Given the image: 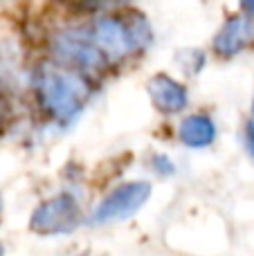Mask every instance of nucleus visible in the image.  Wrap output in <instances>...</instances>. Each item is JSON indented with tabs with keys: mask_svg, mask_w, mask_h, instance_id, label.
Segmentation results:
<instances>
[{
	"mask_svg": "<svg viewBox=\"0 0 254 256\" xmlns=\"http://www.w3.org/2000/svg\"><path fill=\"white\" fill-rule=\"evenodd\" d=\"M32 88L40 110L63 126L72 124L92 97V84L88 74L54 61H45L36 68Z\"/></svg>",
	"mask_w": 254,
	"mask_h": 256,
	"instance_id": "f257e3e1",
	"label": "nucleus"
},
{
	"mask_svg": "<svg viewBox=\"0 0 254 256\" xmlns=\"http://www.w3.org/2000/svg\"><path fill=\"white\" fill-rule=\"evenodd\" d=\"M86 30H88L92 43L97 45V50L108 61V66L122 63L133 54H140L153 40L151 25H148L146 16L140 12L99 14V16L90 18Z\"/></svg>",
	"mask_w": 254,
	"mask_h": 256,
	"instance_id": "f03ea898",
	"label": "nucleus"
},
{
	"mask_svg": "<svg viewBox=\"0 0 254 256\" xmlns=\"http://www.w3.org/2000/svg\"><path fill=\"white\" fill-rule=\"evenodd\" d=\"M50 50H52L54 63L66 66L70 70H79L88 76L97 74V72L108 68V61L97 50V45L92 43L86 25L84 27H63V30L54 32L52 40H50Z\"/></svg>",
	"mask_w": 254,
	"mask_h": 256,
	"instance_id": "7ed1b4c3",
	"label": "nucleus"
},
{
	"mask_svg": "<svg viewBox=\"0 0 254 256\" xmlns=\"http://www.w3.org/2000/svg\"><path fill=\"white\" fill-rule=\"evenodd\" d=\"M81 222V204L72 194H56L40 202L30 218L32 232L40 236L70 234Z\"/></svg>",
	"mask_w": 254,
	"mask_h": 256,
	"instance_id": "20e7f679",
	"label": "nucleus"
},
{
	"mask_svg": "<svg viewBox=\"0 0 254 256\" xmlns=\"http://www.w3.org/2000/svg\"><path fill=\"white\" fill-rule=\"evenodd\" d=\"M148 198H151V184L148 182H142V180L124 182V184L115 186L112 191H108L104 196V200L92 212V220L104 225V222L130 218L135 212L142 209V204Z\"/></svg>",
	"mask_w": 254,
	"mask_h": 256,
	"instance_id": "39448f33",
	"label": "nucleus"
},
{
	"mask_svg": "<svg viewBox=\"0 0 254 256\" xmlns=\"http://www.w3.org/2000/svg\"><path fill=\"white\" fill-rule=\"evenodd\" d=\"M212 48L220 58H232L254 48V18L246 14H234L218 27Z\"/></svg>",
	"mask_w": 254,
	"mask_h": 256,
	"instance_id": "423d86ee",
	"label": "nucleus"
},
{
	"mask_svg": "<svg viewBox=\"0 0 254 256\" xmlns=\"http://www.w3.org/2000/svg\"><path fill=\"white\" fill-rule=\"evenodd\" d=\"M146 92L156 110H160L162 115H180L189 104L187 86L164 72H158L148 79Z\"/></svg>",
	"mask_w": 254,
	"mask_h": 256,
	"instance_id": "0eeeda50",
	"label": "nucleus"
},
{
	"mask_svg": "<svg viewBox=\"0 0 254 256\" xmlns=\"http://www.w3.org/2000/svg\"><path fill=\"white\" fill-rule=\"evenodd\" d=\"M216 124L205 112H194V115L182 117L178 126V137L189 148H207L216 140Z\"/></svg>",
	"mask_w": 254,
	"mask_h": 256,
	"instance_id": "6e6552de",
	"label": "nucleus"
},
{
	"mask_svg": "<svg viewBox=\"0 0 254 256\" xmlns=\"http://www.w3.org/2000/svg\"><path fill=\"white\" fill-rule=\"evenodd\" d=\"M178 63L187 74H198L202 70V66H205V54L200 50H180Z\"/></svg>",
	"mask_w": 254,
	"mask_h": 256,
	"instance_id": "1a4fd4ad",
	"label": "nucleus"
},
{
	"mask_svg": "<svg viewBox=\"0 0 254 256\" xmlns=\"http://www.w3.org/2000/svg\"><path fill=\"white\" fill-rule=\"evenodd\" d=\"M153 168H156L160 176H171L174 173V162H171L166 155H153Z\"/></svg>",
	"mask_w": 254,
	"mask_h": 256,
	"instance_id": "9d476101",
	"label": "nucleus"
},
{
	"mask_svg": "<svg viewBox=\"0 0 254 256\" xmlns=\"http://www.w3.org/2000/svg\"><path fill=\"white\" fill-rule=\"evenodd\" d=\"M246 146H248V153L254 158V117H250L246 124Z\"/></svg>",
	"mask_w": 254,
	"mask_h": 256,
	"instance_id": "9b49d317",
	"label": "nucleus"
},
{
	"mask_svg": "<svg viewBox=\"0 0 254 256\" xmlns=\"http://www.w3.org/2000/svg\"><path fill=\"white\" fill-rule=\"evenodd\" d=\"M238 7H241V14L254 18V0H238Z\"/></svg>",
	"mask_w": 254,
	"mask_h": 256,
	"instance_id": "f8f14e48",
	"label": "nucleus"
},
{
	"mask_svg": "<svg viewBox=\"0 0 254 256\" xmlns=\"http://www.w3.org/2000/svg\"><path fill=\"white\" fill-rule=\"evenodd\" d=\"M252 117H254V97H252Z\"/></svg>",
	"mask_w": 254,
	"mask_h": 256,
	"instance_id": "ddd939ff",
	"label": "nucleus"
},
{
	"mask_svg": "<svg viewBox=\"0 0 254 256\" xmlns=\"http://www.w3.org/2000/svg\"><path fill=\"white\" fill-rule=\"evenodd\" d=\"M0 214H2V198H0Z\"/></svg>",
	"mask_w": 254,
	"mask_h": 256,
	"instance_id": "4468645a",
	"label": "nucleus"
},
{
	"mask_svg": "<svg viewBox=\"0 0 254 256\" xmlns=\"http://www.w3.org/2000/svg\"><path fill=\"white\" fill-rule=\"evenodd\" d=\"M0 256H2V245H0Z\"/></svg>",
	"mask_w": 254,
	"mask_h": 256,
	"instance_id": "2eb2a0df",
	"label": "nucleus"
},
{
	"mask_svg": "<svg viewBox=\"0 0 254 256\" xmlns=\"http://www.w3.org/2000/svg\"><path fill=\"white\" fill-rule=\"evenodd\" d=\"M81 256H88V254H81Z\"/></svg>",
	"mask_w": 254,
	"mask_h": 256,
	"instance_id": "dca6fc26",
	"label": "nucleus"
},
{
	"mask_svg": "<svg viewBox=\"0 0 254 256\" xmlns=\"http://www.w3.org/2000/svg\"><path fill=\"white\" fill-rule=\"evenodd\" d=\"M0 120H2V117H0Z\"/></svg>",
	"mask_w": 254,
	"mask_h": 256,
	"instance_id": "f3484780",
	"label": "nucleus"
}]
</instances>
